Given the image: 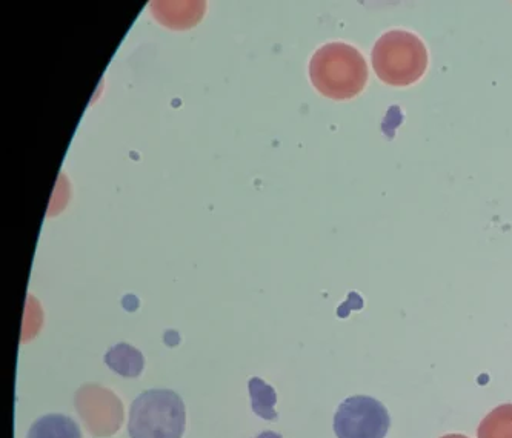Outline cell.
Listing matches in <instances>:
<instances>
[{"label":"cell","mask_w":512,"mask_h":438,"mask_svg":"<svg viewBox=\"0 0 512 438\" xmlns=\"http://www.w3.org/2000/svg\"><path fill=\"white\" fill-rule=\"evenodd\" d=\"M251 395V406L259 417L265 420H276L277 412L274 409L277 403V395L268 383L260 379H251L248 383Z\"/></svg>","instance_id":"cell-9"},{"label":"cell","mask_w":512,"mask_h":438,"mask_svg":"<svg viewBox=\"0 0 512 438\" xmlns=\"http://www.w3.org/2000/svg\"><path fill=\"white\" fill-rule=\"evenodd\" d=\"M479 438H512V405L499 406L486 415L477 429Z\"/></svg>","instance_id":"cell-8"},{"label":"cell","mask_w":512,"mask_h":438,"mask_svg":"<svg viewBox=\"0 0 512 438\" xmlns=\"http://www.w3.org/2000/svg\"><path fill=\"white\" fill-rule=\"evenodd\" d=\"M442 438H468V437H466V435H462V434H448V435H443Z\"/></svg>","instance_id":"cell-11"},{"label":"cell","mask_w":512,"mask_h":438,"mask_svg":"<svg viewBox=\"0 0 512 438\" xmlns=\"http://www.w3.org/2000/svg\"><path fill=\"white\" fill-rule=\"evenodd\" d=\"M105 363L111 371L122 375L125 379H136L145 368V359L142 354L133 346L125 345V343L113 346L105 356Z\"/></svg>","instance_id":"cell-7"},{"label":"cell","mask_w":512,"mask_h":438,"mask_svg":"<svg viewBox=\"0 0 512 438\" xmlns=\"http://www.w3.org/2000/svg\"><path fill=\"white\" fill-rule=\"evenodd\" d=\"M74 405L85 428L94 437H110L124 423V405L114 392L96 383L80 386Z\"/></svg>","instance_id":"cell-5"},{"label":"cell","mask_w":512,"mask_h":438,"mask_svg":"<svg viewBox=\"0 0 512 438\" xmlns=\"http://www.w3.org/2000/svg\"><path fill=\"white\" fill-rule=\"evenodd\" d=\"M373 67L382 82L406 87L417 82L428 67V51L419 37L406 31L383 34L373 50Z\"/></svg>","instance_id":"cell-3"},{"label":"cell","mask_w":512,"mask_h":438,"mask_svg":"<svg viewBox=\"0 0 512 438\" xmlns=\"http://www.w3.org/2000/svg\"><path fill=\"white\" fill-rule=\"evenodd\" d=\"M314 87L334 100L351 99L368 82V65L362 54L346 44H328L316 51L310 62Z\"/></svg>","instance_id":"cell-1"},{"label":"cell","mask_w":512,"mask_h":438,"mask_svg":"<svg viewBox=\"0 0 512 438\" xmlns=\"http://www.w3.org/2000/svg\"><path fill=\"white\" fill-rule=\"evenodd\" d=\"M187 409L182 397L170 389H150L131 405L128 434L131 438H182Z\"/></svg>","instance_id":"cell-2"},{"label":"cell","mask_w":512,"mask_h":438,"mask_svg":"<svg viewBox=\"0 0 512 438\" xmlns=\"http://www.w3.org/2000/svg\"><path fill=\"white\" fill-rule=\"evenodd\" d=\"M256 438H283V437H282V435L277 434V432L265 431V432H262V434L257 435Z\"/></svg>","instance_id":"cell-10"},{"label":"cell","mask_w":512,"mask_h":438,"mask_svg":"<svg viewBox=\"0 0 512 438\" xmlns=\"http://www.w3.org/2000/svg\"><path fill=\"white\" fill-rule=\"evenodd\" d=\"M389 426L388 409L370 395L348 397L334 414L337 438H385Z\"/></svg>","instance_id":"cell-4"},{"label":"cell","mask_w":512,"mask_h":438,"mask_svg":"<svg viewBox=\"0 0 512 438\" xmlns=\"http://www.w3.org/2000/svg\"><path fill=\"white\" fill-rule=\"evenodd\" d=\"M27 438H82V432L68 415L48 414L33 423Z\"/></svg>","instance_id":"cell-6"}]
</instances>
